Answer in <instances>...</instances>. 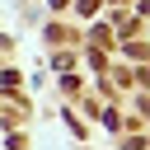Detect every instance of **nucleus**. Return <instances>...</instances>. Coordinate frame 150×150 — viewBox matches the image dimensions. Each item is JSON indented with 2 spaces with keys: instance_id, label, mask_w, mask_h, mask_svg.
Wrapping results in <instances>:
<instances>
[{
  "instance_id": "f257e3e1",
  "label": "nucleus",
  "mask_w": 150,
  "mask_h": 150,
  "mask_svg": "<svg viewBox=\"0 0 150 150\" xmlns=\"http://www.w3.org/2000/svg\"><path fill=\"white\" fill-rule=\"evenodd\" d=\"M98 9V0H80V14H94Z\"/></svg>"
}]
</instances>
